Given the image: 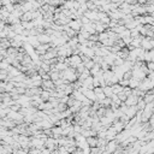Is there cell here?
I'll use <instances>...</instances> for the list:
<instances>
[{
  "instance_id": "1",
  "label": "cell",
  "mask_w": 154,
  "mask_h": 154,
  "mask_svg": "<svg viewBox=\"0 0 154 154\" xmlns=\"http://www.w3.org/2000/svg\"><path fill=\"white\" fill-rule=\"evenodd\" d=\"M144 60H147L148 63L154 61V49H149L146 52V54H144Z\"/></svg>"
},
{
  "instance_id": "2",
  "label": "cell",
  "mask_w": 154,
  "mask_h": 154,
  "mask_svg": "<svg viewBox=\"0 0 154 154\" xmlns=\"http://www.w3.org/2000/svg\"><path fill=\"white\" fill-rule=\"evenodd\" d=\"M112 89H113V93H114V94H119V93H122V92H123L124 87H123V86H121L119 83H116V84H113V86H112Z\"/></svg>"
}]
</instances>
